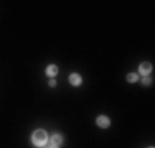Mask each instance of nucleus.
Segmentation results:
<instances>
[{
  "label": "nucleus",
  "mask_w": 155,
  "mask_h": 148,
  "mask_svg": "<svg viewBox=\"0 0 155 148\" xmlns=\"http://www.w3.org/2000/svg\"><path fill=\"white\" fill-rule=\"evenodd\" d=\"M48 140H50V135H48L46 130H43V128H36V130L31 133V143L38 148L46 146Z\"/></svg>",
  "instance_id": "1"
},
{
  "label": "nucleus",
  "mask_w": 155,
  "mask_h": 148,
  "mask_svg": "<svg viewBox=\"0 0 155 148\" xmlns=\"http://www.w3.org/2000/svg\"><path fill=\"white\" fill-rule=\"evenodd\" d=\"M150 72H152V63H149V61L140 63L139 74H142V76H150Z\"/></svg>",
  "instance_id": "2"
},
{
  "label": "nucleus",
  "mask_w": 155,
  "mask_h": 148,
  "mask_svg": "<svg viewBox=\"0 0 155 148\" xmlns=\"http://www.w3.org/2000/svg\"><path fill=\"white\" fill-rule=\"evenodd\" d=\"M96 125L99 128H109L110 127V118L107 115H99L96 118Z\"/></svg>",
  "instance_id": "3"
},
{
  "label": "nucleus",
  "mask_w": 155,
  "mask_h": 148,
  "mask_svg": "<svg viewBox=\"0 0 155 148\" xmlns=\"http://www.w3.org/2000/svg\"><path fill=\"white\" fill-rule=\"evenodd\" d=\"M69 84H71V86H74V87H78V86H81V84H83V77L79 76V74L78 72H71L69 74Z\"/></svg>",
  "instance_id": "4"
},
{
  "label": "nucleus",
  "mask_w": 155,
  "mask_h": 148,
  "mask_svg": "<svg viewBox=\"0 0 155 148\" xmlns=\"http://www.w3.org/2000/svg\"><path fill=\"white\" fill-rule=\"evenodd\" d=\"M50 140H51V145H56V146H61L64 143V138H63L61 133H53L50 137Z\"/></svg>",
  "instance_id": "5"
},
{
  "label": "nucleus",
  "mask_w": 155,
  "mask_h": 148,
  "mask_svg": "<svg viewBox=\"0 0 155 148\" xmlns=\"http://www.w3.org/2000/svg\"><path fill=\"white\" fill-rule=\"evenodd\" d=\"M58 71H60V69H58V66H56V64H48L45 72H46V76L50 77V79H54V76L58 74Z\"/></svg>",
  "instance_id": "6"
},
{
  "label": "nucleus",
  "mask_w": 155,
  "mask_h": 148,
  "mask_svg": "<svg viewBox=\"0 0 155 148\" xmlns=\"http://www.w3.org/2000/svg\"><path fill=\"white\" fill-rule=\"evenodd\" d=\"M127 81H129L130 84L137 82V81H139V74H137V72H129V74H127Z\"/></svg>",
  "instance_id": "7"
},
{
  "label": "nucleus",
  "mask_w": 155,
  "mask_h": 148,
  "mask_svg": "<svg viewBox=\"0 0 155 148\" xmlns=\"http://www.w3.org/2000/svg\"><path fill=\"white\" fill-rule=\"evenodd\" d=\"M142 84L143 86H150V84H152V76H143L142 77Z\"/></svg>",
  "instance_id": "8"
},
{
  "label": "nucleus",
  "mask_w": 155,
  "mask_h": 148,
  "mask_svg": "<svg viewBox=\"0 0 155 148\" xmlns=\"http://www.w3.org/2000/svg\"><path fill=\"white\" fill-rule=\"evenodd\" d=\"M48 86H50V87H54V86H56V81H54V79H50V82H48Z\"/></svg>",
  "instance_id": "9"
},
{
  "label": "nucleus",
  "mask_w": 155,
  "mask_h": 148,
  "mask_svg": "<svg viewBox=\"0 0 155 148\" xmlns=\"http://www.w3.org/2000/svg\"><path fill=\"white\" fill-rule=\"evenodd\" d=\"M43 148H60V146H56V145H48V146H43Z\"/></svg>",
  "instance_id": "10"
},
{
  "label": "nucleus",
  "mask_w": 155,
  "mask_h": 148,
  "mask_svg": "<svg viewBox=\"0 0 155 148\" xmlns=\"http://www.w3.org/2000/svg\"><path fill=\"white\" fill-rule=\"evenodd\" d=\"M150 148H153V146H150Z\"/></svg>",
  "instance_id": "11"
}]
</instances>
